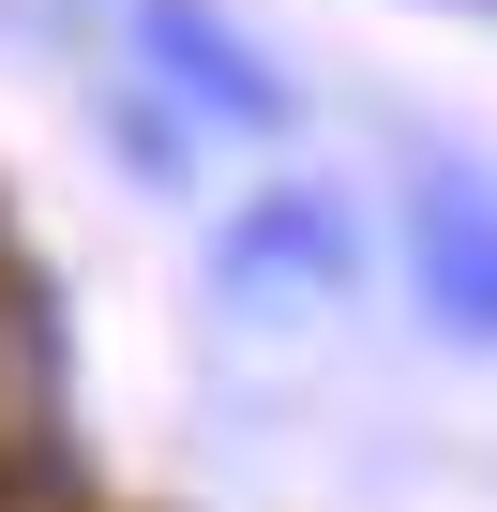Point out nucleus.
Returning <instances> with one entry per match:
<instances>
[{
  "mask_svg": "<svg viewBox=\"0 0 497 512\" xmlns=\"http://www.w3.org/2000/svg\"><path fill=\"white\" fill-rule=\"evenodd\" d=\"M226 287H241V302H257V287H317V302H332V287H347V211H332V196H257V211L226 226Z\"/></svg>",
  "mask_w": 497,
  "mask_h": 512,
  "instance_id": "nucleus-2",
  "label": "nucleus"
},
{
  "mask_svg": "<svg viewBox=\"0 0 497 512\" xmlns=\"http://www.w3.org/2000/svg\"><path fill=\"white\" fill-rule=\"evenodd\" d=\"M422 302L467 347H497V196L467 166H422Z\"/></svg>",
  "mask_w": 497,
  "mask_h": 512,
  "instance_id": "nucleus-1",
  "label": "nucleus"
}]
</instances>
